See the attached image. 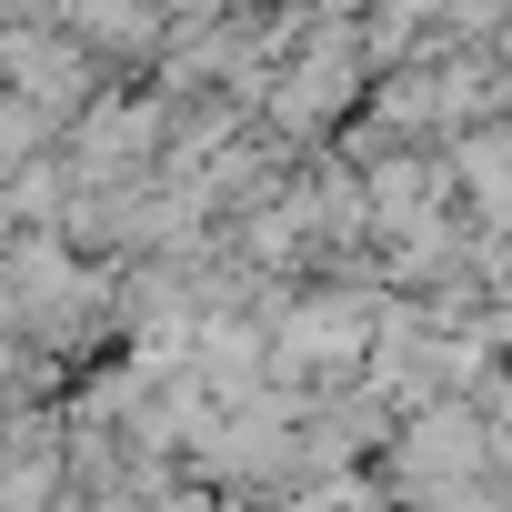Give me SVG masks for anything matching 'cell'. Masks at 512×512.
Instances as JSON below:
<instances>
[{
    "instance_id": "6da1fadb",
    "label": "cell",
    "mask_w": 512,
    "mask_h": 512,
    "mask_svg": "<svg viewBox=\"0 0 512 512\" xmlns=\"http://www.w3.org/2000/svg\"><path fill=\"white\" fill-rule=\"evenodd\" d=\"M352 81H362V61H352V31H332V41H312V51H282L272 121H282V131H302V121H332V111L352 101Z\"/></svg>"
}]
</instances>
